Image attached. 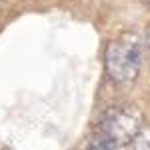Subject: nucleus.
Wrapping results in <instances>:
<instances>
[{"instance_id": "f257e3e1", "label": "nucleus", "mask_w": 150, "mask_h": 150, "mask_svg": "<svg viewBox=\"0 0 150 150\" xmlns=\"http://www.w3.org/2000/svg\"><path fill=\"white\" fill-rule=\"evenodd\" d=\"M106 72L114 82L128 84L140 72L142 64V38L136 32H124L114 38L104 54Z\"/></svg>"}, {"instance_id": "f03ea898", "label": "nucleus", "mask_w": 150, "mask_h": 150, "mask_svg": "<svg viewBox=\"0 0 150 150\" xmlns=\"http://www.w3.org/2000/svg\"><path fill=\"white\" fill-rule=\"evenodd\" d=\"M142 128V114L132 106H110L102 114V134L114 144H126Z\"/></svg>"}, {"instance_id": "7ed1b4c3", "label": "nucleus", "mask_w": 150, "mask_h": 150, "mask_svg": "<svg viewBox=\"0 0 150 150\" xmlns=\"http://www.w3.org/2000/svg\"><path fill=\"white\" fill-rule=\"evenodd\" d=\"M124 150H150V128H140L138 134L124 144Z\"/></svg>"}, {"instance_id": "20e7f679", "label": "nucleus", "mask_w": 150, "mask_h": 150, "mask_svg": "<svg viewBox=\"0 0 150 150\" xmlns=\"http://www.w3.org/2000/svg\"><path fill=\"white\" fill-rule=\"evenodd\" d=\"M114 142L112 140H108L104 134H98V136H94L90 142H88V146L86 150H114Z\"/></svg>"}, {"instance_id": "39448f33", "label": "nucleus", "mask_w": 150, "mask_h": 150, "mask_svg": "<svg viewBox=\"0 0 150 150\" xmlns=\"http://www.w3.org/2000/svg\"><path fill=\"white\" fill-rule=\"evenodd\" d=\"M146 42H148V46H150V28H148V36H146Z\"/></svg>"}, {"instance_id": "423d86ee", "label": "nucleus", "mask_w": 150, "mask_h": 150, "mask_svg": "<svg viewBox=\"0 0 150 150\" xmlns=\"http://www.w3.org/2000/svg\"><path fill=\"white\" fill-rule=\"evenodd\" d=\"M146 4H148V6H150V0H146Z\"/></svg>"}]
</instances>
